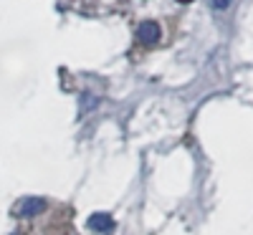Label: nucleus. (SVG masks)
Wrapping results in <instances>:
<instances>
[{"mask_svg":"<svg viewBox=\"0 0 253 235\" xmlns=\"http://www.w3.org/2000/svg\"><path fill=\"white\" fill-rule=\"evenodd\" d=\"M210 5H213V10H228L233 5V0H210Z\"/></svg>","mask_w":253,"mask_h":235,"instance_id":"5","label":"nucleus"},{"mask_svg":"<svg viewBox=\"0 0 253 235\" xmlns=\"http://www.w3.org/2000/svg\"><path fill=\"white\" fill-rule=\"evenodd\" d=\"M89 228L94 233H101V235H109L114 230V220L112 215H107V212H94V215L89 218Z\"/></svg>","mask_w":253,"mask_h":235,"instance_id":"3","label":"nucleus"},{"mask_svg":"<svg viewBox=\"0 0 253 235\" xmlns=\"http://www.w3.org/2000/svg\"><path fill=\"white\" fill-rule=\"evenodd\" d=\"M137 40L144 46H155L160 40V26L155 23V20H144V23H139L137 28Z\"/></svg>","mask_w":253,"mask_h":235,"instance_id":"2","label":"nucleus"},{"mask_svg":"<svg viewBox=\"0 0 253 235\" xmlns=\"http://www.w3.org/2000/svg\"><path fill=\"white\" fill-rule=\"evenodd\" d=\"M43 210H46V200L43 197H23L15 205V215L18 218H33V215H41Z\"/></svg>","mask_w":253,"mask_h":235,"instance_id":"1","label":"nucleus"},{"mask_svg":"<svg viewBox=\"0 0 253 235\" xmlns=\"http://www.w3.org/2000/svg\"><path fill=\"white\" fill-rule=\"evenodd\" d=\"M94 104H96V99H91L89 94H84V96H81V114L89 112V109H94Z\"/></svg>","mask_w":253,"mask_h":235,"instance_id":"4","label":"nucleus"}]
</instances>
